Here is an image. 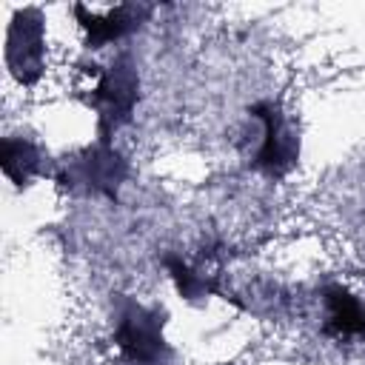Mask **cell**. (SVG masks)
<instances>
[{"instance_id": "obj_2", "label": "cell", "mask_w": 365, "mask_h": 365, "mask_svg": "<svg viewBox=\"0 0 365 365\" xmlns=\"http://www.w3.org/2000/svg\"><path fill=\"white\" fill-rule=\"evenodd\" d=\"M165 311L123 299L114 322V345L131 365H165L171 348L163 336Z\"/></svg>"}, {"instance_id": "obj_1", "label": "cell", "mask_w": 365, "mask_h": 365, "mask_svg": "<svg viewBox=\"0 0 365 365\" xmlns=\"http://www.w3.org/2000/svg\"><path fill=\"white\" fill-rule=\"evenodd\" d=\"M91 74L97 77V86L91 88V108L97 111V134L100 140L111 143L114 131L125 125L134 114L137 97H140V77L128 54L114 57L106 68L91 66Z\"/></svg>"}, {"instance_id": "obj_4", "label": "cell", "mask_w": 365, "mask_h": 365, "mask_svg": "<svg viewBox=\"0 0 365 365\" xmlns=\"http://www.w3.org/2000/svg\"><path fill=\"white\" fill-rule=\"evenodd\" d=\"M248 114L262 125L259 145L254 151V168L271 180H282L299 160V137L288 114L277 103H257Z\"/></svg>"}, {"instance_id": "obj_8", "label": "cell", "mask_w": 365, "mask_h": 365, "mask_svg": "<svg viewBox=\"0 0 365 365\" xmlns=\"http://www.w3.org/2000/svg\"><path fill=\"white\" fill-rule=\"evenodd\" d=\"M0 165H3V174L17 185H29V180L34 174H40L43 168V154L40 148L26 140V137H6L3 140V148H0Z\"/></svg>"}, {"instance_id": "obj_9", "label": "cell", "mask_w": 365, "mask_h": 365, "mask_svg": "<svg viewBox=\"0 0 365 365\" xmlns=\"http://www.w3.org/2000/svg\"><path fill=\"white\" fill-rule=\"evenodd\" d=\"M165 268H168V274H171L177 291H180L185 299H200V297H205V294L214 291V282H211L205 274L194 271L191 265H185V262L177 259V257H165Z\"/></svg>"}, {"instance_id": "obj_7", "label": "cell", "mask_w": 365, "mask_h": 365, "mask_svg": "<svg viewBox=\"0 0 365 365\" xmlns=\"http://www.w3.org/2000/svg\"><path fill=\"white\" fill-rule=\"evenodd\" d=\"M325 302V334L336 339L365 336V299L342 285H328L322 291Z\"/></svg>"}, {"instance_id": "obj_3", "label": "cell", "mask_w": 365, "mask_h": 365, "mask_svg": "<svg viewBox=\"0 0 365 365\" xmlns=\"http://www.w3.org/2000/svg\"><path fill=\"white\" fill-rule=\"evenodd\" d=\"M128 177L125 157L106 140H97L94 145L74 154L57 174V182L71 194H100L114 200L120 185Z\"/></svg>"}, {"instance_id": "obj_6", "label": "cell", "mask_w": 365, "mask_h": 365, "mask_svg": "<svg viewBox=\"0 0 365 365\" xmlns=\"http://www.w3.org/2000/svg\"><path fill=\"white\" fill-rule=\"evenodd\" d=\"M151 14V6H137V3H123L114 6L103 14L88 11L83 3L74 6V17L80 23V29L86 31V46L88 48H103L108 43H117L123 37H128L134 29H140V23Z\"/></svg>"}, {"instance_id": "obj_5", "label": "cell", "mask_w": 365, "mask_h": 365, "mask_svg": "<svg viewBox=\"0 0 365 365\" xmlns=\"http://www.w3.org/2000/svg\"><path fill=\"white\" fill-rule=\"evenodd\" d=\"M46 63V23L37 9H17L6 37V66L23 86H34Z\"/></svg>"}]
</instances>
